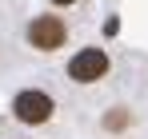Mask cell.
I'll return each mask as SVG.
<instances>
[{"label": "cell", "mask_w": 148, "mask_h": 139, "mask_svg": "<svg viewBox=\"0 0 148 139\" xmlns=\"http://www.w3.org/2000/svg\"><path fill=\"white\" fill-rule=\"evenodd\" d=\"M104 123H108V127H112V131H120L124 123H128V111H124V107H112V115L104 119Z\"/></svg>", "instance_id": "277c9868"}, {"label": "cell", "mask_w": 148, "mask_h": 139, "mask_svg": "<svg viewBox=\"0 0 148 139\" xmlns=\"http://www.w3.org/2000/svg\"><path fill=\"white\" fill-rule=\"evenodd\" d=\"M12 111H16L20 123H48L52 111H56V103H52V95L28 88V92H20L16 99H12Z\"/></svg>", "instance_id": "7a4b0ae2"}, {"label": "cell", "mask_w": 148, "mask_h": 139, "mask_svg": "<svg viewBox=\"0 0 148 139\" xmlns=\"http://www.w3.org/2000/svg\"><path fill=\"white\" fill-rule=\"evenodd\" d=\"M52 4H76V0H52Z\"/></svg>", "instance_id": "5b68a950"}, {"label": "cell", "mask_w": 148, "mask_h": 139, "mask_svg": "<svg viewBox=\"0 0 148 139\" xmlns=\"http://www.w3.org/2000/svg\"><path fill=\"white\" fill-rule=\"evenodd\" d=\"M64 40H68V28L60 16H36L28 24V44L40 52H56V48H64Z\"/></svg>", "instance_id": "6da1fadb"}, {"label": "cell", "mask_w": 148, "mask_h": 139, "mask_svg": "<svg viewBox=\"0 0 148 139\" xmlns=\"http://www.w3.org/2000/svg\"><path fill=\"white\" fill-rule=\"evenodd\" d=\"M104 72H108V56L100 48H84L68 60V76L76 84H96V80H104Z\"/></svg>", "instance_id": "3957f363"}]
</instances>
